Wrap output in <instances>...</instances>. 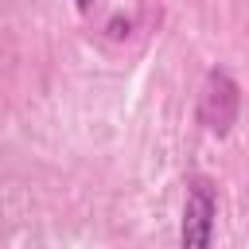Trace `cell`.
<instances>
[{"label": "cell", "mask_w": 249, "mask_h": 249, "mask_svg": "<svg viewBox=\"0 0 249 249\" xmlns=\"http://www.w3.org/2000/svg\"><path fill=\"white\" fill-rule=\"evenodd\" d=\"M78 4H86V0H78Z\"/></svg>", "instance_id": "3957f363"}, {"label": "cell", "mask_w": 249, "mask_h": 249, "mask_svg": "<svg viewBox=\"0 0 249 249\" xmlns=\"http://www.w3.org/2000/svg\"><path fill=\"white\" fill-rule=\"evenodd\" d=\"M214 218H218L214 191L206 183H191L187 202H183V222H179V249H210Z\"/></svg>", "instance_id": "6da1fadb"}, {"label": "cell", "mask_w": 249, "mask_h": 249, "mask_svg": "<svg viewBox=\"0 0 249 249\" xmlns=\"http://www.w3.org/2000/svg\"><path fill=\"white\" fill-rule=\"evenodd\" d=\"M198 117L210 132L226 136L237 121V82L226 70H210L206 86H202V101H198Z\"/></svg>", "instance_id": "7a4b0ae2"}]
</instances>
